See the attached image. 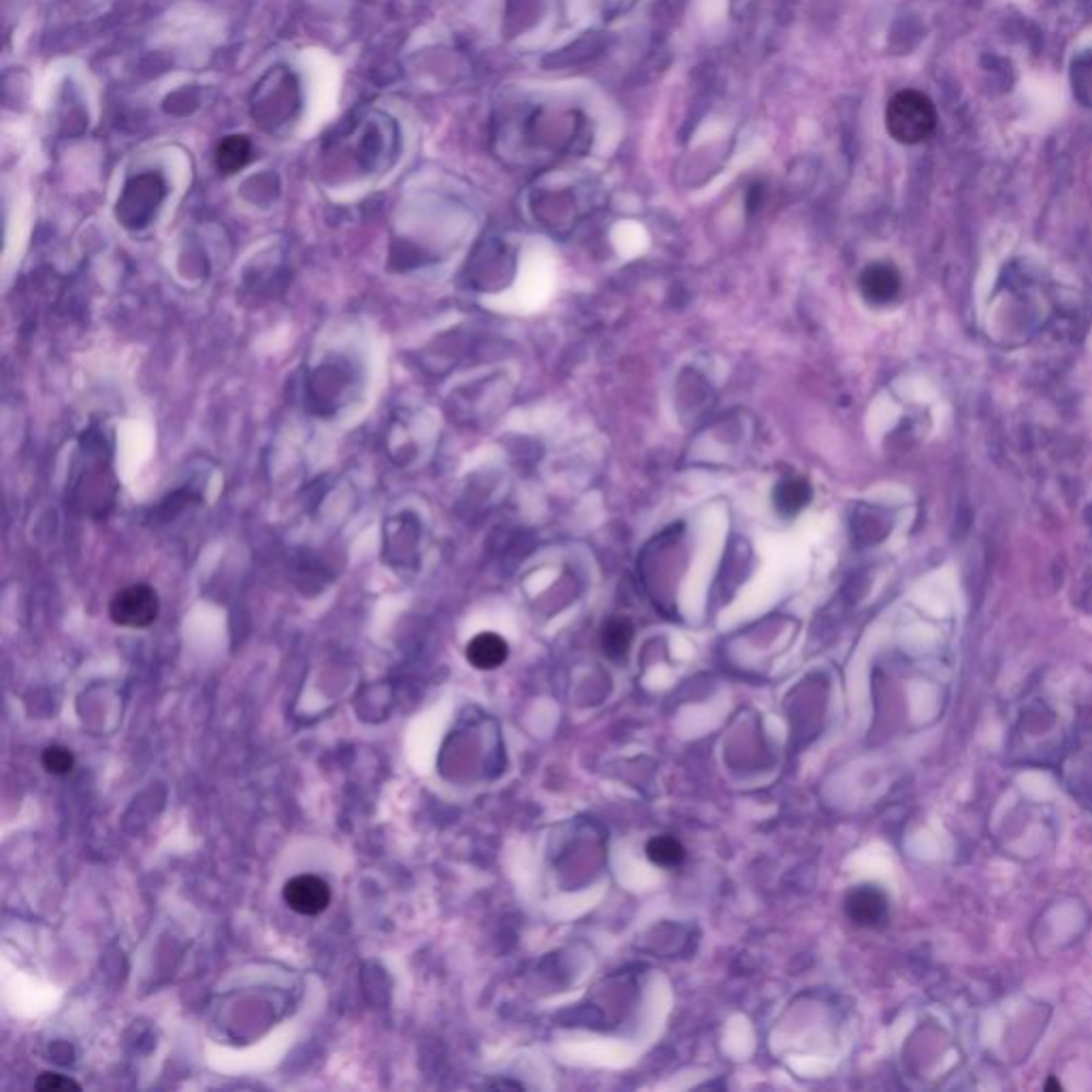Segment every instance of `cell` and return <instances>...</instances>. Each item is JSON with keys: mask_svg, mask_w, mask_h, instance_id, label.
<instances>
[{"mask_svg": "<svg viewBox=\"0 0 1092 1092\" xmlns=\"http://www.w3.org/2000/svg\"><path fill=\"white\" fill-rule=\"evenodd\" d=\"M395 145V122H391L389 118H369V122L363 127L359 143L361 160L367 162L369 167H378L380 162H389L393 158Z\"/></svg>", "mask_w": 1092, "mask_h": 1092, "instance_id": "6", "label": "cell"}, {"mask_svg": "<svg viewBox=\"0 0 1092 1092\" xmlns=\"http://www.w3.org/2000/svg\"><path fill=\"white\" fill-rule=\"evenodd\" d=\"M165 195V180L158 174H141L129 180L118 201V221L129 229H143L156 215Z\"/></svg>", "mask_w": 1092, "mask_h": 1092, "instance_id": "3", "label": "cell"}, {"mask_svg": "<svg viewBox=\"0 0 1092 1092\" xmlns=\"http://www.w3.org/2000/svg\"><path fill=\"white\" fill-rule=\"evenodd\" d=\"M634 638V628L628 619H611L602 632V649L611 660H623Z\"/></svg>", "mask_w": 1092, "mask_h": 1092, "instance_id": "12", "label": "cell"}, {"mask_svg": "<svg viewBox=\"0 0 1092 1092\" xmlns=\"http://www.w3.org/2000/svg\"><path fill=\"white\" fill-rule=\"evenodd\" d=\"M158 595L147 585H131L118 591L109 605V617L120 628L141 630L158 617Z\"/></svg>", "mask_w": 1092, "mask_h": 1092, "instance_id": "4", "label": "cell"}, {"mask_svg": "<svg viewBox=\"0 0 1092 1092\" xmlns=\"http://www.w3.org/2000/svg\"><path fill=\"white\" fill-rule=\"evenodd\" d=\"M937 109L933 100L917 90L896 92L886 109V129L890 137L905 145H915L933 135Z\"/></svg>", "mask_w": 1092, "mask_h": 1092, "instance_id": "2", "label": "cell"}, {"mask_svg": "<svg viewBox=\"0 0 1092 1092\" xmlns=\"http://www.w3.org/2000/svg\"><path fill=\"white\" fill-rule=\"evenodd\" d=\"M646 856L653 864L658 866H664V868H673V866H679L685 858V849L683 845L673 839V837H655L646 843Z\"/></svg>", "mask_w": 1092, "mask_h": 1092, "instance_id": "13", "label": "cell"}, {"mask_svg": "<svg viewBox=\"0 0 1092 1092\" xmlns=\"http://www.w3.org/2000/svg\"><path fill=\"white\" fill-rule=\"evenodd\" d=\"M811 500V486L802 478H786L775 486L773 502L779 515L794 517Z\"/></svg>", "mask_w": 1092, "mask_h": 1092, "instance_id": "10", "label": "cell"}, {"mask_svg": "<svg viewBox=\"0 0 1092 1092\" xmlns=\"http://www.w3.org/2000/svg\"><path fill=\"white\" fill-rule=\"evenodd\" d=\"M252 160V143L242 135L227 137L215 150V165L223 174L231 176L244 169Z\"/></svg>", "mask_w": 1092, "mask_h": 1092, "instance_id": "11", "label": "cell"}, {"mask_svg": "<svg viewBox=\"0 0 1092 1092\" xmlns=\"http://www.w3.org/2000/svg\"><path fill=\"white\" fill-rule=\"evenodd\" d=\"M35 1088L37 1090H43V1092H63V1090H82V1086L67 1077V1075H61V1073H41L39 1079L35 1082Z\"/></svg>", "mask_w": 1092, "mask_h": 1092, "instance_id": "15", "label": "cell"}, {"mask_svg": "<svg viewBox=\"0 0 1092 1092\" xmlns=\"http://www.w3.org/2000/svg\"><path fill=\"white\" fill-rule=\"evenodd\" d=\"M847 915L860 926H878L888 915V898L872 886H860L847 894Z\"/></svg>", "mask_w": 1092, "mask_h": 1092, "instance_id": "8", "label": "cell"}, {"mask_svg": "<svg viewBox=\"0 0 1092 1092\" xmlns=\"http://www.w3.org/2000/svg\"><path fill=\"white\" fill-rule=\"evenodd\" d=\"M468 662L478 670L500 668L508 658V644L494 632H482L474 636L465 649Z\"/></svg>", "mask_w": 1092, "mask_h": 1092, "instance_id": "9", "label": "cell"}, {"mask_svg": "<svg viewBox=\"0 0 1092 1092\" xmlns=\"http://www.w3.org/2000/svg\"><path fill=\"white\" fill-rule=\"evenodd\" d=\"M41 764H43V769L51 775H69L75 767V757H73L71 749H67L63 745H51L43 751Z\"/></svg>", "mask_w": 1092, "mask_h": 1092, "instance_id": "14", "label": "cell"}, {"mask_svg": "<svg viewBox=\"0 0 1092 1092\" xmlns=\"http://www.w3.org/2000/svg\"><path fill=\"white\" fill-rule=\"evenodd\" d=\"M860 291L864 299L872 305H886L894 301L901 293V276L890 265L875 263L862 271Z\"/></svg>", "mask_w": 1092, "mask_h": 1092, "instance_id": "7", "label": "cell"}, {"mask_svg": "<svg viewBox=\"0 0 1092 1092\" xmlns=\"http://www.w3.org/2000/svg\"><path fill=\"white\" fill-rule=\"evenodd\" d=\"M285 903L299 915H320L332 903V888L322 878L310 875H297L285 884L282 890Z\"/></svg>", "mask_w": 1092, "mask_h": 1092, "instance_id": "5", "label": "cell"}, {"mask_svg": "<svg viewBox=\"0 0 1092 1092\" xmlns=\"http://www.w3.org/2000/svg\"><path fill=\"white\" fill-rule=\"evenodd\" d=\"M301 107L299 84L295 75L282 67L271 69L254 90L252 118L265 131L278 133L291 124Z\"/></svg>", "mask_w": 1092, "mask_h": 1092, "instance_id": "1", "label": "cell"}]
</instances>
